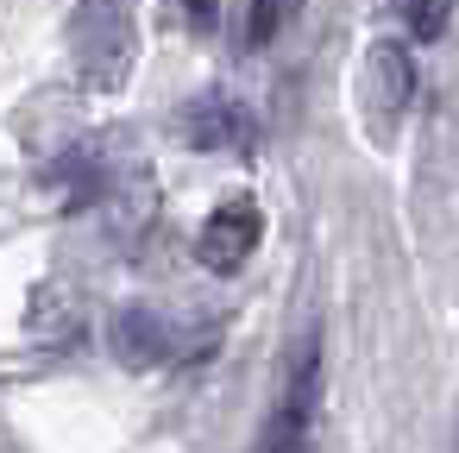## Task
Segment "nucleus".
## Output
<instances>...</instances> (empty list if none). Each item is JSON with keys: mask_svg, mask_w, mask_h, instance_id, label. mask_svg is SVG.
Segmentation results:
<instances>
[{"mask_svg": "<svg viewBox=\"0 0 459 453\" xmlns=\"http://www.w3.org/2000/svg\"><path fill=\"white\" fill-rule=\"evenodd\" d=\"M296 13V0H252V13H246V51H264L277 32H283V20Z\"/></svg>", "mask_w": 459, "mask_h": 453, "instance_id": "6", "label": "nucleus"}, {"mask_svg": "<svg viewBox=\"0 0 459 453\" xmlns=\"http://www.w3.org/2000/svg\"><path fill=\"white\" fill-rule=\"evenodd\" d=\"M189 7V20H214V0H183Z\"/></svg>", "mask_w": 459, "mask_h": 453, "instance_id": "8", "label": "nucleus"}, {"mask_svg": "<svg viewBox=\"0 0 459 453\" xmlns=\"http://www.w3.org/2000/svg\"><path fill=\"white\" fill-rule=\"evenodd\" d=\"M258 240H264V214H258V202H246V196H233V202H221L208 221H202V233H195V258L208 265V271H239L252 252H258Z\"/></svg>", "mask_w": 459, "mask_h": 453, "instance_id": "3", "label": "nucleus"}, {"mask_svg": "<svg viewBox=\"0 0 459 453\" xmlns=\"http://www.w3.org/2000/svg\"><path fill=\"white\" fill-rule=\"evenodd\" d=\"M359 95H365V108H371L384 126H390V120H403V114H409V101H415V57H409V45L377 39V45L365 51Z\"/></svg>", "mask_w": 459, "mask_h": 453, "instance_id": "4", "label": "nucleus"}, {"mask_svg": "<svg viewBox=\"0 0 459 453\" xmlns=\"http://www.w3.org/2000/svg\"><path fill=\"white\" fill-rule=\"evenodd\" d=\"M76 76L89 89H120L139 51V0H76L70 13Z\"/></svg>", "mask_w": 459, "mask_h": 453, "instance_id": "1", "label": "nucleus"}, {"mask_svg": "<svg viewBox=\"0 0 459 453\" xmlns=\"http://www.w3.org/2000/svg\"><path fill=\"white\" fill-rule=\"evenodd\" d=\"M108 346H114V359L126 365V371H152V365H164L170 359V321L152 309V302H126V309H114V321H108Z\"/></svg>", "mask_w": 459, "mask_h": 453, "instance_id": "5", "label": "nucleus"}, {"mask_svg": "<svg viewBox=\"0 0 459 453\" xmlns=\"http://www.w3.org/2000/svg\"><path fill=\"white\" fill-rule=\"evenodd\" d=\"M453 20V0H403V26L415 32V45H434Z\"/></svg>", "mask_w": 459, "mask_h": 453, "instance_id": "7", "label": "nucleus"}, {"mask_svg": "<svg viewBox=\"0 0 459 453\" xmlns=\"http://www.w3.org/2000/svg\"><path fill=\"white\" fill-rule=\"evenodd\" d=\"M177 133H183L189 152H208L214 158V152H246L258 139V120H252V108L239 95H195L177 114Z\"/></svg>", "mask_w": 459, "mask_h": 453, "instance_id": "2", "label": "nucleus"}]
</instances>
